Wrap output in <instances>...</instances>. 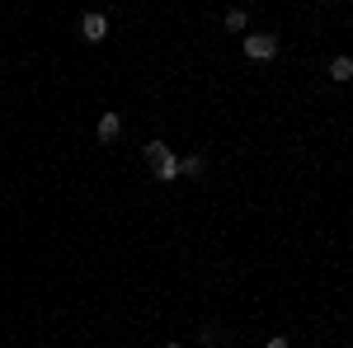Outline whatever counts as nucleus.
Here are the masks:
<instances>
[{
    "label": "nucleus",
    "mask_w": 353,
    "mask_h": 348,
    "mask_svg": "<svg viewBox=\"0 0 353 348\" xmlns=\"http://www.w3.org/2000/svg\"><path fill=\"white\" fill-rule=\"evenodd\" d=\"M81 33H85V43H104V38H109V19L94 10V14H85V19H81Z\"/></svg>",
    "instance_id": "7ed1b4c3"
},
{
    "label": "nucleus",
    "mask_w": 353,
    "mask_h": 348,
    "mask_svg": "<svg viewBox=\"0 0 353 348\" xmlns=\"http://www.w3.org/2000/svg\"><path fill=\"white\" fill-rule=\"evenodd\" d=\"M203 170H208V161H203V156H184V161H179V174H184V179H198Z\"/></svg>",
    "instance_id": "39448f33"
},
{
    "label": "nucleus",
    "mask_w": 353,
    "mask_h": 348,
    "mask_svg": "<svg viewBox=\"0 0 353 348\" xmlns=\"http://www.w3.org/2000/svg\"><path fill=\"white\" fill-rule=\"evenodd\" d=\"M146 165L156 170V179H165V184L179 179V156H174L165 141H151V146H146Z\"/></svg>",
    "instance_id": "f257e3e1"
},
{
    "label": "nucleus",
    "mask_w": 353,
    "mask_h": 348,
    "mask_svg": "<svg viewBox=\"0 0 353 348\" xmlns=\"http://www.w3.org/2000/svg\"><path fill=\"white\" fill-rule=\"evenodd\" d=\"M330 76H334V81H349L353 76V57H334V61H330Z\"/></svg>",
    "instance_id": "423d86ee"
},
{
    "label": "nucleus",
    "mask_w": 353,
    "mask_h": 348,
    "mask_svg": "<svg viewBox=\"0 0 353 348\" xmlns=\"http://www.w3.org/2000/svg\"><path fill=\"white\" fill-rule=\"evenodd\" d=\"M273 57H278L273 33H245V61H273Z\"/></svg>",
    "instance_id": "f03ea898"
},
{
    "label": "nucleus",
    "mask_w": 353,
    "mask_h": 348,
    "mask_svg": "<svg viewBox=\"0 0 353 348\" xmlns=\"http://www.w3.org/2000/svg\"><path fill=\"white\" fill-rule=\"evenodd\" d=\"M226 28H231V33H245V28H250V14H245V10H226Z\"/></svg>",
    "instance_id": "0eeeda50"
},
{
    "label": "nucleus",
    "mask_w": 353,
    "mask_h": 348,
    "mask_svg": "<svg viewBox=\"0 0 353 348\" xmlns=\"http://www.w3.org/2000/svg\"><path fill=\"white\" fill-rule=\"evenodd\" d=\"M165 348H179V344H165Z\"/></svg>",
    "instance_id": "1a4fd4ad"
},
{
    "label": "nucleus",
    "mask_w": 353,
    "mask_h": 348,
    "mask_svg": "<svg viewBox=\"0 0 353 348\" xmlns=\"http://www.w3.org/2000/svg\"><path fill=\"white\" fill-rule=\"evenodd\" d=\"M264 348H292V344H288V339H269Z\"/></svg>",
    "instance_id": "6e6552de"
},
{
    "label": "nucleus",
    "mask_w": 353,
    "mask_h": 348,
    "mask_svg": "<svg viewBox=\"0 0 353 348\" xmlns=\"http://www.w3.org/2000/svg\"><path fill=\"white\" fill-rule=\"evenodd\" d=\"M118 132H123L118 113H104V118H99V141H118Z\"/></svg>",
    "instance_id": "20e7f679"
}]
</instances>
